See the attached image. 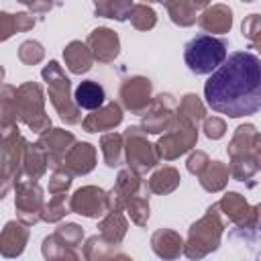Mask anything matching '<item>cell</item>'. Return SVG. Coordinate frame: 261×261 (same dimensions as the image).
Masks as SVG:
<instances>
[{"mask_svg":"<svg viewBox=\"0 0 261 261\" xmlns=\"http://www.w3.org/2000/svg\"><path fill=\"white\" fill-rule=\"evenodd\" d=\"M206 104L230 118L261 110V59L249 51L230 53L204 84Z\"/></svg>","mask_w":261,"mask_h":261,"instance_id":"1","label":"cell"},{"mask_svg":"<svg viewBox=\"0 0 261 261\" xmlns=\"http://www.w3.org/2000/svg\"><path fill=\"white\" fill-rule=\"evenodd\" d=\"M224 216L220 214V210L214 206L208 208V212L190 226L188 230V241L184 245V253L190 259H200L206 257L208 253L216 251L220 245V237L224 230Z\"/></svg>","mask_w":261,"mask_h":261,"instance_id":"2","label":"cell"},{"mask_svg":"<svg viewBox=\"0 0 261 261\" xmlns=\"http://www.w3.org/2000/svg\"><path fill=\"white\" fill-rule=\"evenodd\" d=\"M226 41L214 35H198L184 47V61L196 75L212 73L226 59Z\"/></svg>","mask_w":261,"mask_h":261,"instance_id":"3","label":"cell"},{"mask_svg":"<svg viewBox=\"0 0 261 261\" xmlns=\"http://www.w3.org/2000/svg\"><path fill=\"white\" fill-rule=\"evenodd\" d=\"M43 80L49 86V100L53 104V108L57 110V114L61 116L63 122L67 124H77L82 122V114H80V106L75 104V100H71L69 96V80L63 73L61 65L57 61H49L43 71H41Z\"/></svg>","mask_w":261,"mask_h":261,"instance_id":"4","label":"cell"},{"mask_svg":"<svg viewBox=\"0 0 261 261\" xmlns=\"http://www.w3.org/2000/svg\"><path fill=\"white\" fill-rule=\"evenodd\" d=\"M24 147L27 141L20 137L16 124L2 130V198L8 194L10 186L22 177Z\"/></svg>","mask_w":261,"mask_h":261,"instance_id":"5","label":"cell"},{"mask_svg":"<svg viewBox=\"0 0 261 261\" xmlns=\"http://www.w3.org/2000/svg\"><path fill=\"white\" fill-rule=\"evenodd\" d=\"M124 157L128 167L137 173H147L161 159L157 147L147 141V130L143 126H128L124 130Z\"/></svg>","mask_w":261,"mask_h":261,"instance_id":"6","label":"cell"},{"mask_svg":"<svg viewBox=\"0 0 261 261\" xmlns=\"http://www.w3.org/2000/svg\"><path fill=\"white\" fill-rule=\"evenodd\" d=\"M198 141V126L190 124L186 120H179L175 116L173 124L163 133V137L157 141V153L161 159L171 161L179 155H184L186 151H190Z\"/></svg>","mask_w":261,"mask_h":261,"instance_id":"7","label":"cell"},{"mask_svg":"<svg viewBox=\"0 0 261 261\" xmlns=\"http://www.w3.org/2000/svg\"><path fill=\"white\" fill-rule=\"evenodd\" d=\"M14 208H16V216L20 222H24L27 226L37 224L41 220L43 214V190L39 188V184L35 179H18L14 184Z\"/></svg>","mask_w":261,"mask_h":261,"instance_id":"8","label":"cell"},{"mask_svg":"<svg viewBox=\"0 0 261 261\" xmlns=\"http://www.w3.org/2000/svg\"><path fill=\"white\" fill-rule=\"evenodd\" d=\"M175 110H177V100L171 94H159L153 98L149 108L141 114L143 116L141 126L151 135L165 133L175 120Z\"/></svg>","mask_w":261,"mask_h":261,"instance_id":"9","label":"cell"},{"mask_svg":"<svg viewBox=\"0 0 261 261\" xmlns=\"http://www.w3.org/2000/svg\"><path fill=\"white\" fill-rule=\"evenodd\" d=\"M14 106H16V120L24 122L27 126L33 120L45 116V98L41 86L35 82H24L22 86H18L14 96Z\"/></svg>","mask_w":261,"mask_h":261,"instance_id":"10","label":"cell"},{"mask_svg":"<svg viewBox=\"0 0 261 261\" xmlns=\"http://www.w3.org/2000/svg\"><path fill=\"white\" fill-rule=\"evenodd\" d=\"M151 92H153V86H151V80L149 77L133 75V77H128V80L122 82L120 92H118V98H120V104L128 112L143 114L149 108V104L153 102Z\"/></svg>","mask_w":261,"mask_h":261,"instance_id":"11","label":"cell"},{"mask_svg":"<svg viewBox=\"0 0 261 261\" xmlns=\"http://www.w3.org/2000/svg\"><path fill=\"white\" fill-rule=\"evenodd\" d=\"M69 208L75 214H82V216H88V218H98V216L110 212L108 194L102 188L84 186V188L75 190L73 196L69 198Z\"/></svg>","mask_w":261,"mask_h":261,"instance_id":"12","label":"cell"},{"mask_svg":"<svg viewBox=\"0 0 261 261\" xmlns=\"http://www.w3.org/2000/svg\"><path fill=\"white\" fill-rule=\"evenodd\" d=\"M37 143L45 149L47 159H49V167L57 169V167L63 165V159H65L67 151L75 145V137L69 130H63V128H49V130L41 133Z\"/></svg>","mask_w":261,"mask_h":261,"instance_id":"13","label":"cell"},{"mask_svg":"<svg viewBox=\"0 0 261 261\" xmlns=\"http://www.w3.org/2000/svg\"><path fill=\"white\" fill-rule=\"evenodd\" d=\"M86 45L90 47L94 59L100 61V63H110V61H114V59L118 57V51H120L118 35H116L112 29H106V27L94 29V31L88 35Z\"/></svg>","mask_w":261,"mask_h":261,"instance_id":"14","label":"cell"},{"mask_svg":"<svg viewBox=\"0 0 261 261\" xmlns=\"http://www.w3.org/2000/svg\"><path fill=\"white\" fill-rule=\"evenodd\" d=\"M122 122V108L118 102H106L92 114H88L82 120V126L86 133H102V130H112Z\"/></svg>","mask_w":261,"mask_h":261,"instance_id":"15","label":"cell"},{"mask_svg":"<svg viewBox=\"0 0 261 261\" xmlns=\"http://www.w3.org/2000/svg\"><path fill=\"white\" fill-rule=\"evenodd\" d=\"M96 157H98V153H96L94 145H90V143H75L67 151L65 159H63V167L69 169L73 175H86V173H90L96 167Z\"/></svg>","mask_w":261,"mask_h":261,"instance_id":"16","label":"cell"},{"mask_svg":"<svg viewBox=\"0 0 261 261\" xmlns=\"http://www.w3.org/2000/svg\"><path fill=\"white\" fill-rule=\"evenodd\" d=\"M29 241V228L24 222H16V220H10L6 222V226L2 228V234H0V251L4 257H18L22 251H24V245Z\"/></svg>","mask_w":261,"mask_h":261,"instance_id":"17","label":"cell"},{"mask_svg":"<svg viewBox=\"0 0 261 261\" xmlns=\"http://www.w3.org/2000/svg\"><path fill=\"white\" fill-rule=\"evenodd\" d=\"M198 24L208 31V33H218L224 35L230 31L232 24V10L226 4H214L210 8H206L200 16H198Z\"/></svg>","mask_w":261,"mask_h":261,"instance_id":"18","label":"cell"},{"mask_svg":"<svg viewBox=\"0 0 261 261\" xmlns=\"http://www.w3.org/2000/svg\"><path fill=\"white\" fill-rule=\"evenodd\" d=\"M184 245H186L184 239L175 230H171V228H159L151 237V247H153L155 255H159L163 259L179 257L181 251H184Z\"/></svg>","mask_w":261,"mask_h":261,"instance_id":"19","label":"cell"},{"mask_svg":"<svg viewBox=\"0 0 261 261\" xmlns=\"http://www.w3.org/2000/svg\"><path fill=\"white\" fill-rule=\"evenodd\" d=\"M63 59H65V65L71 73H86L92 69V63H94V55L90 51V47L82 41H71L65 49H63Z\"/></svg>","mask_w":261,"mask_h":261,"instance_id":"20","label":"cell"},{"mask_svg":"<svg viewBox=\"0 0 261 261\" xmlns=\"http://www.w3.org/2000/svg\"><path fill=\"white\" fill-rule=\"evenodd\" d=\"M47 167H49V159H47L45 149L39 143H35V145L27 143L24 155H22V175L37 181L47 171Z\"/></svg>","mask_w":261,"mask_h":261,"instance_id":"21","label":"cell"},{"mask_svg":"<svg viewBox=\"0 0 261 261\" xmlns=\"http://www.w3.org/2000/svg\"><path fill=\"white\" fill-rule=\"evenodd\" d=\"M100 234L104 241H108L110 245H120L124 234H126V228H128V222L122 214V210H110L102 222H100Z\"/></svg>","mask_w":261,"mask_h":261,"instance_id":"22","label":"cell"},{"mask_svg":"<svg viewBox=\"0 0 261 261\" xmlns=\"http://www.w3.org/2000/svg\"><path fill=\"white\" fill-rule=\"evenodd\" d=\"M73 98H75V104L80 108H84V110H98L100 106H104L106 94H104V88L98 82L86 80V82H82L75 88Z\"/></svg>","mask_w":261,"mask_h":261,"instance_id":"23","label":"cell"},{"mask_svg":"<svg viewBox=\"0 0 261 261\" xmlns=\"http://www.w3.org/2000/svg\"><path fill=\"white\" fill-rule=\"evenodd\" d=\"M216 208L220 210V214L224 216V220H230L234 224H239L251 210V206L247 204L245 196L237 194V192H228L224 194L218 202H216Z\"/></svg>","mask_w":261,"mask_h":261,"instance_id":"24","label":"cell"},{"mask_svg":"<svg viewBox=\"0 0 261 261\" xmlns=\"http://www.w3.org/2000/svg\"><path fill=\"white\" fill-rule=\"evenodd\" d=\"M228 175H230L228 165H224L222 161H210L198 177H200V186L206 192H212L214 194V192L224 190V186L228 181Z\"/></svg>","mask_w":261,"mask_h":261,"instance_id":"25","label":"cell"},{"mask_svg":"<svg viewBox=\"0 0 261 261\" xmlns=\"http://www.w3.org/2000/svg\"><path fill=\"white\" fill-rule=\"evenodd\" d=\"M100 151H102L108 167H118L122 163V157H124V135H118L114 130L102 135Z\"/></svg>","mask_w":261,"mask_h":261,"instance_id":"26","label":"cell"},{"mask_svg":"<svg viewBox=\"0 0 261 261\" xmlns=\"http://www.w3.org/2000/svg\"><path fill=\"white\" fill-rule=\"evenodd\" d=\"M179 179H181L179 171L171 165H165L149 177L147 186H149V192H153V194H169L179 186Z\"/></svg>","mask_w":261,"mask_h":261,"instance_id":"27","label":"cell"},{"mask_svg":"<svg viewBox=\"0 0 261 261\" xmlns=\"http://www.w3.org/2000/svg\"><path fill=\"white\" fill-rule=\"evenodd\" d=\"M35 27V18L27 12H18V14H8V12H2L0 14V39L6 41L10 39V35L14 33H22V31H29Z\"/></svg>","mask_w":261,"mask_h":261,"instance_id":"28","label":"cell"},{"mask_svg":"<svg viewBox=\"0 0 261 261\" xmlns=\"http://www.w3.org/2000/svg\"><path fill=\"white\" fill-rule=\"evenodd\" d=\"M175 116H177L179 120H186V122L198 126V122L206 118V108H204L202 100H200L196 94H186V96L181 98V102L177 104Z\"/></svg>","mask_w":261,"mask_h":261,"instance_id":"29","label":"cell"},{"mask_svg":"<svg viewBox=\"0 0 261 261\" xmlns=\"http://www.w3.org/2000/svg\"><path fill=\"white\" fill-rule=\"evenodd\" d=\"M163 4L167 8L169 18L179 27H192L198 20V16H196L198 10L188 0H163Z\"/></svg>","mask_w":261,"mask_h":261,"instance_id":"30","label":"cell"},{"mask_svg":"<svg viewBox=\"0 0 261 261\" xmlns=\"http://www.w3.org/2000/svg\"><path fill=\"white\" fill-rule=\"evenodd\" d=\"M255 135H257V130H255L253 124H241V126L234 130V135H232V139H230V143H228V155L234 157V155H245V153H249V151L253 149Z\"/></svg>","mask_w":261,"mask_h":261,"instance_id":"31","label":"cell"},{"mask_svg":"<svg viewBox=\"0 0 261 261\" xmlns=\"http://www.w3.org/2000/svg\"><path fill=\"white\" fill-rule=\"evenodd\" d=\"M230 175L239 181H247L251 179L259 169H257V163H255V157H253V151L245 153V155H234L230 157Z\"/></svg>","mask_w":261,"mask_h":261,"instance_id":"32","label":"cell"},{"mask_svg":"<svg viewBox=\"0 0 261 261\" xmlns=\"http://www.w3.org/2000/svg\"><path fill=\"white\" fill-rule=\"evenodd\" d=\"M69 212H71V208H69V200H67L65 192L53 194V198L43 206L41 220H45V222H59Z\"/></svg>","mask_w":261,"mask_h":261,"instance_id":"33","label":"cell"},{"mask_svg":"<svg viewBox=\"0 0 261 261\" xmlns=\"http://www.w3.org/2000/svg\"><path fill=\"white\" fill-rule=\"evenodd\" d=\"M116 245H110L108 241L102 239V234H94L86 241L84 247V257L86 259H104V257H124L122 253L114 251Z\"/></svg>","mask_w":261,"mask_h":261,"instance_id":"34","label":"cell"},{"mask_svg":"<svg viewBox=\"0 0 261 261\" xmlns=\"http://www.w3.org/2000/svg\"><path fill=\"white\" fill-rule=\"evenodd\" d=\"M128 20L135 29L139 31H149L157 24V14L151 6L147 4H133L130 8V14H128Z\"/></svg>","mask_w":261,"mask_h":261,"instance_id":"35","label":"cell"},{"mask_svg":"<svg viewBox=\"0 0 261 261\" xmlns=\"http://www.w3.org/2000/svg\"><path fill=\"white\" fill-rule=\"evenodd\" d=\"M14 96H16V88L10 84L2 86V130L8 126H14L16 120V106H14Z\"/></svg>","mask_w":261,"mask_h":261,"instance_id":"36","label":"cell"},{"mask_svg":"<svg viewBox=\"0 0 261 261\" xmlns=\"http://www.w3.org/2000/svg\"><path fill=\"white\" fill-rule=\"evenodd\" d=\"M43 255L47 259H77L80 257L73 247H67L65 243H61L55 234L43 241Z\"/></svg>","mask_w":261,"mask_h":261,"instance_id":"37","label":"cell"},{"mask_svg":"<svg viewBox=\"0 0 261 261\" xmlns=\"http://www.w3.org/2000/svg\"><path fill=\"white\" fill-rule=\"evenodd\" d=\"M126 210H128V216L135 224L145 226L147 220H149V196H145V194L133 196L126 202Z\"/></svg>","mask_w":261,"mask_h":261,"instance_id":"38","label":"cell"},{"mask_svg":"<svg viewBox=\"0 0 261 261\" xmlns=\"http://www.w3.org/2000/svg\"><path fill=\"white\" fill-rule=\"evenodd\" d=\"M43 57H45V49H43V45L39 41L29 39V41L20 43V47H18V59L24 65H37V63L43 61Z\"/></svg>","mask_w":261,"mask_h":261,"instance_id":"39","label":"cell"},{"mask_svg":"<svg viewBox=\"0 0 261 261\" xmlns=\"http://www.w3.org/2000/svg\"><path fill=\"white\" fill-rule=\"evenodd\" d=\"M61 243H65L67 247H77L80 243H82V239H84V230H82V226L80 224H73V222H65V224H61V226H57V230L53 232Z\"/></svg>","mask_w":261,"mask_h":261,"instance_id":"40","label":"cell"},{"mask_svg":"<svg viewBox=\"0 0 261 261\" xmlns=\"http://www.w3.org/2000/svg\"><path fill=\"white\" fill-rule=\"evenodd\" d=\"M71 177H73V173H71L69 169H65L63 165L57 167V169H53V175H51V179H49V192H51V194L67 192L69 186H71Z\"/></svg>","mask_w":261,"mask_h":261,"instance_id":"41","label":"cell"},{"mask_svg":"<svg viewBox=\"0 0 261 261\" xmlns=\"http://www.w3.org/2000/svg\"><path fill=\"white\" fill-rule=\"evenodd\" d=\"M243 37H247L251 43L261 39V14H249L241 24Z\"/></svg>","mask_w":261,"mask_h":261,"instance_id":"42","label":"cell"},{"mask_svg":"<svg viewBox=\"0 0 261 261\" xmlns=\"http://www.w3.org/2000/svg\"><path fill=\"white\" fill-rule=\"evenodd\" d=\"M204 135L208 137V139H212V141H216V139H222L224 137V133H226V124H224V120L222 118H218V116H210V118H204Z\"/></svg>","mask_w":261,"mask_h":261,"instance_id":"43","label":"cell"},{"mask_svg":"<svg viewBox=\"0 0 261 261\" xmlns=\"http://www.w3.org/2000/svg\"><path fill=\"white\" fill-rule=\"evenodd\" d=\"M208 163H210L208 155H206L204 151H196V153H192L190 159H188V171L194 173V175H200Z\"/></svg>","mask_w":261,"mask_h":261,"instance_id":"44","label":"cell"},{"mask_svg":"<svg viewBox=\"0 0 261 261\" xmlns=\"http://www.w3.org/2000/svg\"><path fill=\"white\" fill-rule=\"evenodd\" d=\"M16 2L24 4L33 14H45V12H49L55 6L53 0H16Z\"/></svg>","mask_w":261,"mask_h":261,"instance_id":"45","label":"cell"},{"mask_svg":"<svg viewBox=\"0 0 261 261\" xmlns=\"http://www.w3.org/2000/svg\"><path fill=\"white\" fill-rule=\"evenodd\" d=\"M94 10H96V16L112 18V14H114V4H112V0H94Z\"/></svg>","mask_w":261,"mask_h":261,"instance_id":"46","label":"cell"},{"mask_svg":"<svg viewBox=\"0 0 261 261\" xmlns=\"http://www.w3.org/2000/svg\"><path fill=\"white\" fill-rule=\"evenodd\" d=\"M253 157H255V163H257V169L261 171V135L257 133L255 135V141H253Z\"/></svg>","mask_w":261,"mask_h":261,"instance_id":"47","label":"cell"},{"mask_svg":"<svg viewBox=\"0 0 261 261\" xmlns=\"http://www.w3.org/2000/svg\"><path fill=\"white\" fill-rule=\"evenodd\" d=\"M251 47H253V49H257V51L261 53V39H257V41H253V43H251Z\"/></svg>","mask_w":261,"mask_h":261,"instance_id":"48","label":"cell"}]
</instances>
